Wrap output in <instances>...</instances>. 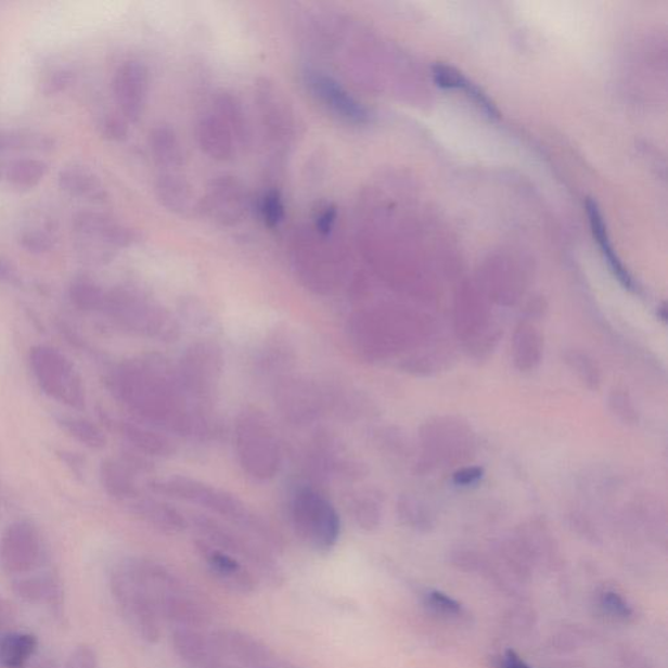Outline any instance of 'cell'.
Instances as JSON below:
<instances>
[{
  "instance_id": "obj_1",
  "label": "cell",
  "mask_w": 668,
  "mask_h": 668,
  "mask_svg": "<svg viewBox=\"0 0 668 668\" xmlns=\"http://www.w3.org/2000/svg\"><path fill=\"white\" fill-rule=\"evenodd\" d=\"M108 387L121 403L154 426L181 435H203L207 423L191 407L189 396L169 365L146 359L118 365Z\"/></svg>"
},
{
  "instance_id": "obj_2",
  "label": "cell",
  "mask_w": 668,
  "mask_h": 668,
  "mask_svg": "<svg viewBox=\"0 0 668 668\" xmlns=\"http://www.w3.org/2000/svg\"><path fill=\"white\" fill-rule=\"evenodd\" d=\"M150 487L153 492L164 494V497L202 506V509L236 524L271 548H281L280 538L275 537L274 531L268 528L261 519L255 517L240 499L221 490V488L204 484V481L197 479L182 477V475H171V477L153 480Z\"/></svg>"
},
{
  "instance_id": "obj_3",
  "label": "cell",
  "mask_w": 668,
  "mask_h": 668,
  "mask_svg": "<svg viewBox=\"0 0 668 668\" xmlns=\"http://www.w3.org/2000/svg\"><path fill=\"white\" fill-rule=\"evenodd\" d=\"M338 248L330 236L312 227L297 229L292 240V262L295 274L308 291L330 294L344 279L345 268Z\"/></svg>"
},
{
  "instance_id": "obj_4",
  "label": "cell",
  "mask_w": 668,
  "mask_h": 668,
  "mask_svg": "<svg viewBox=\"0 0 668 668\" xmlns=\"http://www.w3.org/2000/svg\"><path fill=\"white\" fill-rule=\"evenodd\" d=\"M235 449L237 460L249 477L269 480L281 466V451L271 423L262 411L246 408L235 421Z\"/></svg>"
},
{
  "instance_id": "obj_5",
  "label": "cell",
  "mask_w": 668,
  "mask_h": 668,
  "mask_svg": "<svg viewBox=\"0 0 668 668\" xmlns=\"http://www.w3.org/2000/svg\"><path fill=\"white\" fill-rule=\"evenodd\" d=\"M108 583L115 605L128 627L146 644H157L163 634V620L150 590L134 571L130 557L115 564Z\"/></svg>"
},
{
  "instance_id": "obj_6",
  "label": "cell",
  "mask_w": 668,
  "mask_h": 668,
  "mask_svg": "<svg viewBox=\"0 0 668 668\" xmlns=\"http://www.w3.org/2000/svg\"><path fill=\"white\" fill-rule=\"evenodd\" d=\"M291 516L293 528L308 548L318 552L331 551L342 535V519L324 494L310 487L294 493Z\"/></svg>"
},
{
  "instance_id": "obj_7",
  "label": "cell",
  "mask_w": 668,
  "mask_h": 668,
  "mask_svg": "<svg viewBox=\"0 0 668 668\" xmlns=\"http://www.w3.org/2000/svg\"><path fill=\"white\" fill-rule=\"evenodd\" d=\"M194 525L203 536V541L228 552V554L247 565L259 582L272 588H280L285 583L284 571H282L280 565L259 544L251 542L246 537L237 535L228 526L207 516H194Z\"/></svg>"
},
{
  "instance_id": "obj_8",
  "label": "cell",
  "mask_w": 668,
  "mask_h": 668,
  "mask_svg": "<svg viewBox=\"0 0 668 668\" xmlns=\"http://www.w3.org/2000/svg\"><path fill=\"white\" fill-rule=\"evenodd\" d=\"M104 310L125 330L140 336L175 339L178 327L169 312L143 294L132 291H114L105 295Z\"/></svg>"
},
{
  "instance_id": "obj_9",
  "label": "cell",
  "mask_w": 668,
  "mask_h": 668,
  "mask_svg": "<svg viewBox=\"0 0 668 668\" xmlns=\"http://www.w3.org/2000/svg\"><path fill=\"white\" fill-rule=\"evenodd\" d=\"M29 362L44 394L70 409L86 408V387L79 372L61 351L47 345L35 346L30 350Z\"/></svg>"
},
{
  "instance_id": "obj_10",
  "label": "cell",
  "mask_w": 668,
  "mask_h": 668,
  "mask_svg": "<svg viewBox=\"0 0 668 668\" xmlns=\"http://www.w3.org/2000/svg\"><path fill=\"white\" fill-rule=\"evenodd\" d=\"M350 337L356 348L364 356L382 358L400 351L414 333L411 324L376 313H358L349 324Z\"/></svg>"
},
{
  "instance_id": "obj_11",
  "label": "cell",
  "mask_w": 668,
  "mask_h": 668,
  "mask_svg": "<svg viewBox=\"0 0 668 668\" xmlns=\"http://www.w3.org/2000/svg\"><path fill=\"white\" fill-rule=\"evenodd\" d=\"M255 102L266 137L274 146H292L297 138V119L292 102L273 80L261 77L255 82Z\"/></svg>"
},
{
  "instance_id": "obj_12",
  "label": "cell",
  "mask_w": 668,
  "mask_h": 668,
  "mask_svg": "<svg viewBox=\"0 0 668 668\" xmlns=\"http://www.w3.org/2000/svg\"><path fill=\"white\" fill-rule=\"evenodd\" d=\"M223 358L221 349L214 343L203 342L191 345L179 362L177 376L185 394L203 400L214 391L221 376Z\"/></svg>"
},
{
  "instance_id": "obj_13",
  "label": "cell",
  "mask_w": 668,
  "mask_h": 668,
  "mask_svg": "<svg viewBox=\"0 0 668 668\" xmlns=\"http://www.w3.org/2000/svg\"><path fill=\"white\" fill-rule=\"evenodd\" d=\"M43 544L40 531L29 522H16L0 539V567L5 574L22 577L40 567Z\"/></svg>"
},
{
  "instance_id": "obj_14",
  "label": "cell",
  "mask_w": 668,
  "mask_h": 668,
  "mask_svg": "<svg viewBox=\"0 0 668 668\" xmlns=\"http://www.w3.org/2000/svg\"><path fill=\"white\" fill-rule=\"evenodd\" d=\"M197 210L220 227H236L247 216V192L240 179L233 176L216 177L198 201Z\"/></svg>"
},
{
  "instance_id": "obj_15",
  "label": "cell",
  "mask_w": 668,
  "mask_h": 668,
  "mask_svg": "<svg viewBox=\"0 0 668 668\" xmlns=\"http://www.w3.org/2000/svg\"><path fill=\"white\" fill-rule=\"evenodd\" d=\"M301 75L307 91L334 117L351 125L369 124L371 120L369 108L352 98L334 77L311 67L304 69Z\"/></svg>"
},
{
  "instance_id": "obj_16",
  "label": "cell",
  "mask_w": 668,
  "mask_h": 668,
  "mask_svg": "<svg viewBox=\"0 0 668 668\" xmlns=\"http://www.w3.org/2000/svg\"><path fill=\"white\" fill-rule=\"evenodd\" d=\"M150 70L139 61H126L114 75L113 93L124 118L138 121L150 98Z\"/></svg>"
},
{
  "instance_id": "obj_17",
  "label": "cell",
  "mask_w": 668,
  "mask_h": 668,
  "mask_svg": "<svg viewBox=\"0 0 668 668\" xmlns=\"http://www.w3.org/2000/svg\"><path fill=\"white\" fill-rule=\"evenodd\" d=\"M196 551L209 574L229 592L251 595L258 589L259 580L253 570L228 552L215 548L203 539L196 542Z\"/></svg>"
},
{
  "instance_id": "obj_18",
  "label": "cell",
  "mask_w": 668,
  "mask_h": 668,
  "mask_svg": "<svg viewBox=\"0 0 668 668\" xmlns=\"http://www.w3.org/2000/svg\"><path fill=\"white\" fill-rule=\"evenodd\" d=\"M210 640L218 658L235 666L267 668L273 659L271 648L265 642L240 629H218L210 633Z\"/></svg>"
},
{
  "instance_id": "obj_19",
  "label": "cell",
  "mask_w": 668,
  "mask_h": 668,
  "mask_svg": "<svg viewBox=\"0 0 668 668\" xmlns=\"http://www.w3.org/2000/svg\"><path fill=\"white\" fill-rule=\"evenodd\" d=\"M18 599L29 605L43 606L51 614L61 616L64 605V593L60 577L51 571L43 574H30L17 577L12 583Z\"/></svg>"
},
{
  "instance_id": "obj_20",
  "label": "cell",
  "mask_w": 668,
  "mask_h": 668,
  "mask_svg": "<svg viewBox=\"0 0 668 668\" xmlns=\"http://www.w3.org/2000/svg\"><path fill=\"white\" fill-rule=\"evenodd\" d=\"M195 133L198 147L209 158L218 163H228L235 157L240 145L233 132L214 111L204 113L197 119Z\"/></svg>"
},
{
  "instance_id": "obj_21",
  "label": "cell",
  "mask_w": 668,
  "mask_h": 668,
  "mask_svg": "<svg viewBox=\"0 0 668 668\" xmlns=\"http://www.w3.org/2000/svg\"><path fill=\"white\" fill-rule=\"evenodd\" d=\"M154 194L163 207L178 216H191L197 210L194 189L179 171H163L154 182Z\"/></svg>"
},
{
  "instance_id": "obj_22",
  "label": "cell",
  "mask_w": 668,
  "mask_h": 668,
  "mask_svg": "<svg viewBox=\"0 0 668 668\" xmlns=\"http://www.w3.org/2000/svg\"><path fill=\"white\" fill-rule=\"evenodd\" d=\"M171 645L177 657L191 668H204L218 659L210 634H204L201 628L175 627Z\"/></svg>"
},
{
  "instance_id": "obj_23",
  "label": "cell",
  "mask_w": 668,
  "mask_h": 668,
  "mask_svg": "<svg viewBox=\"0 0 668 668\" xmlns=\"http://www.w3.org/2000/svg\"><path fill=\"white\" fill-rule=\"evenodd\" d=\"M468 428L462 425V423L452 420H438L436 422L427 423L425 432H423V438H425V445L429 449H434V453L442 455V458L458 459L459 451L467 449L468 445L472 446V440L468 439Z\"/></svg>"
},
{
  "instance_id": "obj_24",
  "label": "cell",
  "mask_w": 668,
  "mask_h": 668,
  "mask_svg": "<svg viewBox=\"0 0 668 668\" xmlns=\"http://www.w3.org/2000/svg\"><path fill=\"white\" fill-rule=\"evenodd\" d=\"M279 404L288 420L299 423L311 421L320 409L317 390L300 381H287L281 385Z\"/></svg>"
},
{
  "instance_id": "obj_25",
  "label": "cell",
  "mask_w": 668,
  "mask_h": 668,
  "mask_svg": "<svg viewBox=\"0 0 668 668\" xmlns=\"http://www.w3.org/2000/svg\"><path fill=\"white\" fill-rule=\"evenodd\" d=\"M132 510L146 524L165 535H178L189 528L188 518L165 501L141 499L134 501Z\"/></svg>"
},
{
  "instance_id": "obj_26",
  "label": "cell",
  "mask_w": 668,
  "mask_h": 668,
  "mask_svg": "<svg viewBox=\"0 0 668 668\" xmlns=\"http://www.w3.org/2000/svg\"><path fill=\"white\" fill-rule=\"evenodd\" d=\"M150 150L154 163L163 171H178L184 164L185 154L181 139L175 128L167 125H159L153 128L150 133Z\"/></svg>"
},
{
  "instance_id": "obj_27",
  "label": "cell",
  "mask_w": 668,
  "mask_h": 668,
  "mask_svg": "<svg viewBox=\"0 0 668 668\" xmlns=\"http://www.w3.org/2000/svg\"><path fill=\"white\" fill-rule=\"evenodd\" d=\"M587 211L589 216L590 227H592L594 237L599 242L603 256L607 261L609 269L614 273L615 278L619 280L620 284L629 291H634V282L631 274L628 273L625 266L616 255L609 236L607 233V227L603 216L601 214L599 204L593 198L587 201Z\"/></svg>"
},
{
  "instance_id": "obj_28",
  "label": "cell",
  "mask_w": 668,
  "mask_h": 668,
  "mask_svg": "<svg viewBox=\"0 0 668 668\" xmlns=\"http://www.w3.org/2000/svg\"><path fill=\"white\" fill-rule=\"evenodd\" d=\"M119 432L141 453L156 455V458H169L176 452L175 442L167 436L140 426L138 423L120 422Z\"/></svg>"
},
{
  "instance_id": "obj_29",
  "label": "cell",
  "mask_w": 668,
  "mask_h": 668,
  "mask_svg": "<svg viewBox=\"0 0 668 668\" xmlns=\"http://www.w3.org/2000/svg\"><path fill=\"white\" fill-rule=\"evenodd\" d=\"M38 651V639L29 632L0 634V668H25Z\"/></svg>"
},
{
  "instance_id": "obj_30",
  "label": "cell",
  "mask_w": 668,
  "mask_h": 668,
  "mask_svg": "<svg viewBox=\"0 0 668 668\" xmlns=\"http://www.w3.org/2000/svg\"><path fill=\"white\" fill-rule=\"evenodd\" d=\"M214 112L233 132L237 145L240 147L247 146L251 139V128L242 101L227 91L217 93L214 99Z\"/></svg>"
},
{
  "instance_id": "obj_31",
  "label": "cell",
  "mask_w": 668,
  "mask_h": 668,
  "mask_svg": "<svg viewBox=\"0 0 668 668\" xmlns=\"http://www.w3.org/2000/svg\"><path fill=\"white\" fill-rule=\"evenodd\" d=\"M101 479L105 490L120 500L137 499L139 494L132 468L127 462L107 460L101 466Z\"/></svg>"
},
{
  "instance_id": "obj_32",
  "label": "cell",
  "mask_w": 668,
  "mask_h": 668,
  "mask_svg": "<svg viewBox=\"0 0 668 668\" xmlns=\"http://www.w3.org/2000/svg\"><path fill=\"white\" fill-rule=\"evenodd\" d=\"M542 338L535 326L522 324L513 338V358L516 368L522 371L535 369L541 361Z\"/></svg>"
},
{
  "instance_id": "obj_33",
  "label": "cell",
  "mask_w": 668,
  "mask_h": 668,
  "mask_svg": "<svg viewBox=\"0 0 668 668\" xmlns=\"http://www.w3.org/2000/svg\"><path fill=\"white\" fill-rule=\"evenodd\" d=\"M61 188L69 195L84 198L104 197L105 192L94 172L82 166H70L61 172Z\"/></svg>"
},
{
  "instance_id": "obj_34",
  "label": "cell",
  "mask_w": 668,
  "mask_h": 668,
  "mask_svg": "<svg viewBox=\"0 0 668 668\" xmlns=\"http://www.w3.org/2000/svg\"><path fill=\"white\" fill-rule=\"evenodd\" d=\"M49 166L44 160L35 157H18L11 159L4 167L8 181L17 189L29 190L47 177Z\"/></svg>"
},
{
  "instance_id": "obj_35",
  "label": "cell",
  "mask_w": 668,
  "mask_h": 668,
  "mask_svg": "<svg viewBox=\"0 0 668 668\" xmlns=\"http://www.w3.org/2000/svg\"><path fill=\"white\" fill-rule=\"evenodd\" d=\"M57 422H60L64 432H67L73 438L81 442L82 446L100 449L106 445L104 433H102L98 426L93 425L92 422L75 416H62Z\"/></svg>"
},
{
  "instance_id": "obj_36",
  "label": "cell",
  "mask_w": 668,
  "mask_h": 668,
  "mask_svg": "<svg viewBox=\"0 0 668 668\" xmlns=\"http://www.w3.org/2000/svg\"><path fill=\"white\" fill-rule=\"evenodd\" d=\"M350 511L359 528L370 531L376 529L381 524L382 505L375 494H359V497L352 499Z\"/></svg>"
},
{
  "instance_id": "obj_37",
  "label": "cell",
  "mask_w": 668,
  "mask_h": 668,
  "mask_svg": "<svg viewBox=\"0 0 668 668\" xmlns=\"http://www.w3.org/2000/svg\"><path fill=\"white\" fill-rule=\"evenodd\" d=\"M565 363L569 369L587 385L590 389H599L601 384V372L593 359L578 350H569L565 355Z\"/></svg>"
},
{
  "instance_id": "obj_38",
  "label": "cell",
  "mask_w": 668,
  "mask_h": 668,
  "mask_svg": "<svg viewBox=\"0 0 668 668\" xmlns=\"http://www.w3.org/2000/svg\"><path fill=\"white\" fill-rule=\"evenodd\" d=\"M51 147V141L36 134L0 131V154L15 151H43Z\"/></svg>"
},
{
  "instance_id": "obj_39",
  "label": "cell",
  "mask_w": 668,
  "mask_h": 668,
  "mask_svg": "<svg viewBox=\"0 0 668 668\" xmlns=\"http://www.w3.org/2000/svg\"><path fill=\"white\" fill-rule=\"evenodd\" d=\"M105 293L92 281L79 280L70 287V297L82 310H100L104 307Z\"/></svg>"
},
{
  "instance_id": "obj_40",
  "label": "cell",
  "mask_w": 668,
  "mask_h": 668,
  "mask_svg": "<svg viewBox=\"0 0 668 668\" xmlns=\"http://www.w3.org/2000/svg\"><path fill=\"white\" fill-rule=\"evenodd\" d=\"M260 214L268 228H279L285 220L286 209L284 198L279 190H269L261 197Z\"/></svg>"
},
{
  "instance_id": "obj_41",
  "label": "cell",
  "mask_w": 668,
  "mask_h": 668,
  "mask_svg": "<svg viewBox=\"0 0 668 668\" xmlns=\"http://www.w3.org/2000/svg\"><path fill=\"white\" fill-rule=\"evenodd\" d=\"M609 408L626 425H635L639 422L638 411L634 409L631 397L625 390L616 389L613 391L609 396Z\"/></svg>"
},
{
  "instance_id": "obj_42",
  "label": "cell",
  "mask_w": 668,
  "mask_h": 668,
  "mask_svg": "<svg viewBox=\"0 0 668 668\" xmlns=\"http://www.w3.org/2000/svg\"><path fill=\"white\" fill-rule=\"evenodd\" d=\"M425 605L432 608L434 613L442 616H460L462 614V606L458 601L445 593L436 592V590L425 595Z\"/></svg>"
},
{
  "instance_id": "obj_43",
  "label": "cell",
  "mask_w": 668,
  "mask_h": 668,
  "mask_svg": "<svg viewBox=\"0 0 668 668\" xmlns=\"http://www.w3.org/2000/svg\"><path fill=\"white\" fill-rule=\"evenodd\" d=\"M398 513L404 523L411 526H423V522H428V516L420 501L414 498H401L398 503Z\"/></svg>"
},
{
  "instance_id": "obj_44",
  "label": "cell",
  "mask_w": 668,
  "mask_h": 668,
  "mask_svg": "<svg viewBox=\"0 0 668 668\" xmlns=\"http://www.w3.org/2000/svg\"><path fill=\"white\" fill-rule=\"evenodd\" d=\"M67 668H102L98 653L92 646L82 644L70 652Z\"/></svg>"
},
{
  "instance_id": "obj_45",
  "label": "cell",
  "mask_w": 668,
  "mask_h": 668,
  "mask_svg": "<svg viewBox=\"0 0 668 668\" xmlns=\"http://www.w3.org/2000/svg\"><path fill=\"white\" fill-rule=\"evenodd\" d=\"M337 218V208L332 204H326L317 211L312 228L321 235L331 236L334 228H336Z\"/></svg>"
},
{
  "instance_id": "obj_46",
  "label": "cell",
  "mask_w": 668,
  "mask_h": 668,
  "mask_svg": "<svg viewBox=\"0 0 668 668\" xmlns=\"http://www.w3.org/2000/svg\"><path fill=\"white\" fill-rule=\"evenodd\" d=\"M601 606L607 614L613 615L614 618L628 619L632 615V608L629 607L625 599L614 592L602 594Z\"/></svg>"
},
{
  "instance_id": "obj_47",
  "label": "cell",
  "mask_w": 668,
  "mask_h": 668,
  "mask_svg": "<svg viewBox=\"0 0 668 668\" xmlns=\"http://www.w3.org/2000/svg\"><path fill=\"white\" fill-rule=\"evenodd\" d=\"M484 477V471L477 466L464 467L453 475L454 484L458 486H472Z\"/></svg>"
},
{
  "instance_id": "obj_48",
  "label": "cell",
  "mask_w": 668,
  "mask_h": 668,
  "mask_svg": "<svg viewBox=\"0 0 668 668\" xmlns=\"http://www.w3.org/2000/svg\"><path fill=\"white\" fill-rule=\"evenodd\" d=\"M16 613L11 603L0 595V634L10 631L12 625H14Z\"/></svg>"
},
{
  "instance_id": "obj_49",
  "label": "cell",
  "mask_w": 668,
  "mask_h": 668,
  "mask_svg": "<svg viewBox=\"0 0 668 668\" xmlns=\"http://www.w3.org/2000/svg\"><path fill=\"white\" fill-rule=\"evenodd\" d=\"M101 127L106 137L112 139L125 138L127 133L125 121L121 118L106 117Z\"/></svg>"
},
{
  "instance_id": "obj_50",
  "label": "cell",
  "mask_w": 668,
  "mask_h": 668,
  "mask_svg": "<svg viewBox=\"0 0 668 668\" xmlns=\"http://www.w3.org/2000/svg\"><path fill=\"white\" fill-rule=\"evenodd\" d=\"M504 668H531L525 664V661L518 657L515 652H506L504 661Z\"/></svg>"
},
{
  "instance_id": "obj_51",
  "label": "cell",
  "mask_w": 668,
  "mask_h": 668,
  "mask_svg": "<svg viewBox=\"0 0 668 668\" xmlns=\"http://www.w3.org/2000/svg\"><path fill=\"white\" fill-rule=\"evenodd\" d=\"M11 267L8 265V261H4L0 258V282H8L12 279Z\"/></svg>"
},
{
  "instance_id": "obj_52",
  "label": "cell",
  "mask_w": 668,
  "mask_h": 668,
  "mask_svg": "<svg viewBox=\"0 0 668 668\" xmlns=\"http://www.w3.org/2000/svg\"><path fill=\"white\" fill-rule=\"evenodd\" d=\"M204 668H237V667L233 664H230V661L218 658L211 661V664H209L207 667H204Z\"/></svg>"
}]
</instances>
